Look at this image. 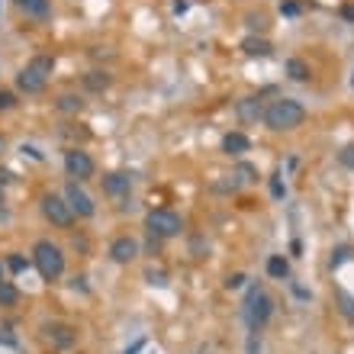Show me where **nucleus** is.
Returning a JSON list of instances; mask_svg holds the SVG:
<instances>
[{
	"instance_id": "obj_1",
	"label": "nucleus",
	"mask_w": 354,
	"mask_h": 354,
	"mask_svg": "<svg viewBox=\"0 0 354 354\" xmlns=\"http://www.w3.org/2000/svg\"><path fill=\"white\" fill-rule=\"evenodd\" d=\"M303 123H306V106L300 100H290V97H281L264 110V126L271 132H293Z\"/></svg>"
},
{
	"instance_id": "obj_2",
	"label": "nucleus",
	"mask_w": 354,
	"mask_h": 354,
	"mask_svg": "<svg viewBox=\"0 0 354 354\" xmlns=\"http://www.w3.org/2000/svg\"><path fill=\"white\" fill-rule=\"evenodd\" d=\"M32 264L36 271L42 274V281H58L64 274V251L55 245V241L42 239L32 245Z\"/></svg>"
},
{
	"instance_id": "obj_3",
	"label": "nucleus",
	"mask_w": 354,
	"mask_h": 354,
	"mask_svg": "<svg viewBox=\"0 0 354 354\" xmlns=\"http://www.w3.org/2000/svg\"><path fill=\"white\" fill-rule=\"evenodd\" d=\"M55 71V58L52 55H36L20 74H16V87L23 94H42L45 84H49V74Z\"/></svg>"
},
{
	"instance_id": "obj_4",
	"label": "nucleus",
	"mask_w": 354,
	"mask_h": 354,
	"mask_svg": "<svg viewBox=\"0 0 354 354\" xmlns=\"http://www.w3.org/2000/svg\"><path fill=\"white\" fill-rule=\"evenodd\" d=\"M241 313H245V322H248V329L255 335L268 325V319H271L274 313V300L268 296V293L261 290V287H251L248 296H245V306H241Z\"/></svg>"
},
{
	"instance_id": "obj_5",
	"label": "nucleus",
	"mask_w": 354,
	"mask_h": 354,
	"mask_svg": "<svg viewBox=\"0 0 354 354\" xmlns=\"http://www.w3.org/2000/svg\"><path fill=\"white\" fill-rule=\"evenodd\" d=\"M145 229L148 235H158V239H174L184 232V219L174 209H152L145 216Z\"/></svg>"
},
{
	"instance_id": "obj_6",
	"label": "nucleus",
	"mask_w": 354,
	"mask_h": 354,
	"mask_svg": "<svg viewBox=\"0 0 354 354\" xmlns=\"http://www.w3.org/2000/svg\"><path fill=\"white\" fill-rule=\"evenodd\" d=\"M39 209H42V216L49 219L55 229H71V226H74L71 206H68V200L58 197V193H45V197L39 200Z\"/></svg>"
},
{
	"instance_id": "obj_7",
	"label": "nucleus",
	"mask_w": 354,
	"mask_h": 354,
	"mask_svg": "<svg viewBox=\"0 0 354 354\" xmlns=\"http://www.w3.org/2000/svg\"><path fill=\"white\" fill-rule=\"evenodd\" d=\"M64 171H68V177H74V180H87V177H94L97 165L87 152L71 148V152H64Z\"/></svg>"
},
{
	"instance_id": "obj_8",
	"label": "nucleus",
	"mask_w": 354,
	"mask_h": 354,
	"mask_svg": "<svg viewBox=\"0 0 354 354\" xmlns=\"http://www.w3.org/2000/svg\"><path fill=\"white\" fill-rule=\"evenodd\" d=\"M42 332H45V338H49L58 351H71L74 344H78V329L68 322H45Z\"/></svg>"
},
{
	"instance_id": "obj_9",
	"label": "nucleus",
	"mask_w": 354,
	"mask_h": 354,
	"mask_svg": "<svg viewBox=\"0 0 354 354\" xmlns=\"http://www.w3.org/2000/svg\"><path fill=\"white\" fill-rule=\"evenodd\" d=\"M64 200H68V206H71L74 216L91 219V216L97 213V206H94V200H91V193H84V190L78 187V180H71V184L64 187Z\"/></svg>"
},
{
	"instance_id": "obj_10",
	"label": "nucleus",
	"mask_w": 354,
	"mask_h": 354,
	"mask_svg": "<svg viewBox=\"0 0 354 354\" xmlns=\"http://www.w3.org/2000/svg\"><path fill=\"white\" fill-rule=\"evenodd\" d=\"M104 193L106 197H126L129 190H132V174H126V171H110L104 174Z\"/></svg>"
},
{
	"instance_id": "obj_11",
	"label": "nucleus",
	"mask_w": 354,
	"mask_h": 354,
	"mask_svg": "<svg viewBox=\"0 0 354 354\" xmlns=\"http://www.w3.org/2000/svg\"><path fill=\"white\" fill-rule=\"evenodd\" d=\"M110 258H113L116 264H129V261H136L139 258V241L129 239V235L113 239V245H110Z\"/></svg>"
},
{
	"instance_id": "obj_12",
	"label": "nucleus",
	"mask_w": 354,
	"mask_h": 354,
	"mask_svg": "<svg viewBox=\"0 0 354 354\" xmlns=\"http://www.w3.org/2000/svg\"><path fill=\"white\" fill-rule=\"evenodd\" d=\"M235 113H239L241 123H258V119H264V106H261V97H245V100H239Z\"/></svg>"
},
{
	"instance_id": "obj_13",
	"label": "nucleus",
	"mask_w": 354,
	"mask_h": 354,
	"mask_svg": "<svg viewBox=\"0 0 354 354\" xmlns=\"http://www.w3.org/2000/svg\"><path fill=\"white\" fill-rule=\"evenodd\" d=\"M241 52L248 55V58H268L274 52V45L264 36H245L241 39Z\"/></svg>"
},
{
	"instance_id": "obj_14",
	"label": "nucleus",
	"mask_w": 354,
	"mask_h": 354,
	"mask_svg": "<svg viewBox=\"0 0 354 354\" xmlns=\"http://www.w3.org/2000/svg\"><path fill=\"white\" fill-rule=\"evenodd\" d=\"M248 148H251V142L245 132H226V136H222V152H226V155H245Z\"/></svg>"
},
{
	"instance_id": "obj_15",
	"label": "nucleus",
	"mask_w": 354,
	"mask_h": 354,
	"mask_svg": "<svg viewBox=\"0 0 354 354\" xmlns=\"http://www.w3.org/2000/svg\"><path fill=\"white\" fill-rule=\"evenodd\" d=\"M110 81H113V78H110L106 71H100V68H94V71L84 74V87H87L91 94H104L106 87H110Z\"/></svg>"
},
{
	"instance_id": "obj_16",
	"label": "nucleus",
	"mask_w": 354,
	"mask_h": 354,
	"mask_svg": "<svg viewBox=\"0 0 354 354\" xmlns=\"http://www.w3.org/2000/svg\"><path fill=\"white\" fill-rule=\"evenodd\" d=\"M268 274H271L274 281H283V277L290 274V264H287V258H283V255H271V258H268Z\"/></svg>"
},
{
	"instance_id": "obj_17",
	"label": "nucleus",
	"mask_w": 354,
	"mask_h": 354,
	"mask_svg": "<svg viewBox=\"0 0 354 354\" xmlns=\"http://www.w3.org/2000/svg\"><path fill=\"white\" fill-rule=\"evenodd\" d=\"M335 303H338V313L348 319V322H354V296L348 290H335Z\"/></svg>"
},
{
	"instance_id": "obj_18",
	"label": "nucleus",
	"mask_w": 354,
	"mask_h": 354,
	"mask_svg": "<svg viewBox=\"0 0 354 354\" xmlns=\"http://www.w3.org/2000/svg\"><path fill=\"white\" fill-rule=\"evenodd\" d=\"M16 3H20L30 16H36V20H45V16H49V0H16Z\"/></svg>"
},
{
	"instance_id": "obj_19",
	"label": "nucleus",
	"mask_w": 354,
	"mask_h": 354,
	"mask_svg": "<svg viewBox=\"0 0 354 354\" xmlns=\"http://www.w3.org/2000/svg\"><path fill=\"white\" fill-rule=\"evenodd\" d=\"M16 303H20V290H16V287H13L10 281H3V283H0V306L13 309Z\"/></svg>"
},
{
	"instance_id": "obj_20",
	"label": "nucleus",
	"mask_w": 354,
	"mask_h": 354,
	"mask_svg": "<svg viewBox=\"0 0 354 354\" xmlns=\"http://www.w3.org/2000/svg\"><path fill=\"white\" fill-rule=\"evenodd\" d=\"M287 74H290L293 81H309V64L303 62V58H290V62H287Z\"/></svg>"
},
{
	"instance_id": "obj_21",
	"label": "nucleus",
	"mask_w": 354,
	"mask_h": 354,
	"mask_svg": "<svg viewBox=\"0 0 354 354\" xmlns=\"http://www.w3.org/2000/svg\"><path fill=\"white\" fill-rule=\"evenodd\" d=\"M58 113H81V106H84V100L78 94H62L58 97Z\"/></svg>"
},
{
	"instance_id": "obj_22",
	"label": "nucleus",
	"mask_w": 354,
	"mask_h": 354,
	"mask_svg": "<svg viewBox=\"0 0 354 354\" xmlns=\"http://www.w3.org/2000/svg\"><path fill=\"white\" fill-rule=\"evenodd\" d=\"M255 174H258V171H255L251 165H239V167H235V180H239V184H251V180H255Z\"/></svg>"
},
{
	"instance_id": "obj_23",
	"label": "nucleus",
	"mask_w": 354,
	"mask_h": 354,
	"mask_svg": "<svg viewBox=\"0 0 354 354\" xmlns=\"http://www.w3.org/2000/svg\"><path fill=\"white\" fill-rule=\"evenodd\" d=\"M338 161H342L344 167H351V171H354V145H344L342 152H338Z\"/></svg>"
},
{
	"instance_id": "obj_24",
	"label": "nucleus",
	"mask_w": 354,
	"mask_h": 354,
	"mask_svg": "<svg viewBox=\"0 0 354 354\" xmlns=\"http://www.w3.org/2000/svg\"><path fill=\"white\" fill-rule=\"evenodd\" d=\"M0 344H7V348H16V335L10 332V329H7V325H0Z\"/></svg>"
},
{
	"instance_id": "obj_25",
	"label": "nucleus",
	"mask_w": 354,
	"mask_h": 354,
	"mask_svg": "<svg viewBox=\"0 0 354 354\" xmlns=\"http://www.w3.org/2000/svg\"><path fill=\"white\" fill-rule=\"evenodd\" d=\"M16 106V94L13 91H0V110H13Z\"/></svg>"
},
{
	"instance_id": "obj_26",
	"label": "nucleus",
	"mask_w": 354,
	"mask_h": 354,
	"mask_svg": "<svg viewBox=\"0 0 354 354\" xmlns=\"http://www.w3.org/2000/svg\"><path fill=\"white\" fill-rule=\"evenodd\" d=\"M7 268H10L13 274L26 271V258H23V255H10V261H7Z\"/></svg>"
},
{
	"instance_id": "obj_27",
	"label": "nucleus",
	"mask_w": 354,
	"mask_h": 354,
	"mask_svg": "<svg viewBox=\"0 0 354 354\" xmlns=\"http://www.w3.org/2000/svg\"><path fill=\"white\" fill-rule=\"evenodd\" d=\"M245 281H248L245 274H229V277H226V287H229V290H239V287H245Z\"/></svg>"
},
{
	"instance_id": "obj_28",
	"label": "nucleus",
	"mask_w": 354,
	"mask_h": 354,
	"mask_svg": "<svg viewBox=\"0 0 354 354\" xmlns=\"http://www.w3.org/2000/svg\"><path fill=\"white\" fill-rule=\"evenodd\" d=\"M281 13H283V16H300V7H296L293 0H283V3H281Z\"/></svg>"
},
{
	"instance_id": "obj_29",
	"label": "nucleus",
	"mask_w": 354,
	"mask_h": 354,
	"mask_svg": "<svg viewBox=\"0 0 354 354\" xmlns=\"http://www.w3.org/2000/svg\"><path fill=\"white\" fill-rule=\"evenodd\" d=\"M248 354H261V344H258V335L251 332V338H248Z\"/></svg>"
},
{
	"instance_id": "obj_30",
	"label": "nucleus",
	"mask_w": 354,
	"mask_h": 354,
	"mask_svg": "<svg viewBox=\"0 0 354 354\" xmlns=\"http://www.w3.org/2000/svg\"><path fill=\"white\" fill-rule=\"evenodd\" d=\"M145 245H148V251L155 255V251L161 248V239H158V235H148V241H145Z\"/></svg>"
},
{
	"instance_id": "obj_31",
	"label": "nucleus",
	"mask_w": 354,
	"mask_h": 354,
	"mask_svg": "<svg viewBox=\"0 0 354 354\" xmlns=\"http://www.w3.org/2000/svg\"><path fill=\"white\" fill-rule=\"evenodd\" d=\"M342 16L348 23H354V3H348V7H342Z\"/></svg>"
},
{
	"instance_id": "obj_32",
	"label": "nucleus",
	"mask_w": 354,
	"mask_h": 354,
	"mask_svg": "<svg viewBox=\"0 0 354 354\" xmlns=\"http://www.w3.org/2000/svg\"><path fill=\"white\" fill-rule=\"evenodd\" d=\"M142 348H145V338H139V342L132 344V348H126V354H139V351H142Z\"/></svg>"
},
{
	"instance_id": "obj_33",
	"label": "nucleus",
	"mask_w": 354,
	"mask_h": 354,
	"mask_svg": "<svg viewBox=\"0 0 354 354\" xmlns=\"http://www.w3.org/2000/svg\"><path fill=\"white\" fill-rule=\"evenodd\" d=\"M271 190H274V197H283V184H281V180H271Z\"/></svg>"
},
{
	"instance_id": "obj_34",
	"label": "nucleus",
	"mask_w": 354,
	"mask_h": 354,
	"mask_svg": "<svg viewBox=\"0 0 354 354\" xmlns=\"http://www.w3.org/2000/svg\"><path fill=\"white\" fill-rule=\"evenodd\" d=\"M7 180H10V174H7V171H0V187H3Z\"/></svg>"
},
{
	"instance_id": "obj_35",
	"label": "nucleus",
	"mask_w": 354,
	"mask_h": 354,
	"mask_svg": "<svg viewBox=\"0 0 354 354\" xmlns=\"http://www.w3.org/2000/svg\"><path fill=\"white\" fill-rule=\"evenodd\" d=\"M0 283H3V268H0Z\"/></svg>"
},
{
	"instance_id": "obj_36",
	"label": "nucleus",
	"mask_w": 354,
	"mask_h": 354,
	"mask_svg": "<svg viewBox=\"0 0 354 354\" xmlns=\"http://www.w3.org/2000/svg\"><path fill=\"white\" fill-rule=\"evenodd\" d=\"M0 148H3V139H0Z\"/></svg>"
},
{
	"instance_id": "obj_37",
	"label": "nucleus",
	"mask_w": 354,
	"mask_h": 354,
	"mask_svg": "<svg viewBox=\"0 0 354 354\" xmlns=\"http://www.w3.org/2000/svg\"><path fill=\"white\" fill-rule=\"evenodd\" d=\"M0 200H3V190H0Z\"/></svg>"
}]
</instances>
